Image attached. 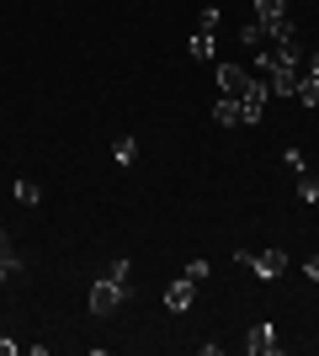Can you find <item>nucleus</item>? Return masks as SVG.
Segmentation results:
<instances>
[{
    "mask_svg": "<svg viewBox=\"0 0 319 356\" xmlns=\"http://www.w3.org/2000/svg\"><path fill=\"white\" fill-rule=\"evenodd\" d=\"M16 202H22V208H38V202H43V186H38V181H16Z\"/></svg>",
    "mask_w": 319,
    "mask_h": 356,
    "instance_id": "12",
    "label": "nucleus"
},
{
    "mask_svg": "<svg viewBox=\"0 0 319 356\" xmlns=\"http://www.w3.org/2000/svg\"><path fill=\"white\" fill-rule=\"evenodd\" d=\"M106 282H117V287H128V277H133V266H128V255H117V261H112V266L101 271Z\"/></svg>",
    "mask_w": 319,
    "mask_h": 356,
    "instance_id": "13",
    "label": "nucleus"
},
{
    "mask_svg": "<svg viewBox=\"0 0 319 356\" xmlns=\"http://www.w3.org/2000/svg\"><path fill=\"white\" fill-rule=\"evenodd\" d=\"M266 96H272V90H266V80H256V74H250V86L240 90V122H261V118H266Z\"/></svg>",
    "mask_w": 319,
    "mask_h": 356,
    "instance_id": "2",
    "label": "nucleus"
},
{
    "mask_svg": "<svg viewBox=\"0 0 319 356\" xmlns=\"http://www.w3.org/2000/svg\"><path fill=\"white\" fill-rule=\"evenodd\" d=\"M213 122H224V128H240V96H218V102H213Z\"/></svg>",
    "mask_w": 319,
    "mask_h": 356,
    "instance_id": "7",
    "label": "nucleus"
},
{
    "mask_svg": "<svg viewBox=\"0 0 319 356\" xmlns=\"http://www.w3.org/2000/svg\"><path fill=\"white\" fill-rule=\"evenodd\" d=\"M282 160H288V170L298 176V170H304V149H293V144H288V154H282Z\"/></svg>",
    "mask_w": 319,
    "mask_h": 356,
    "instance_id": "19",
    "label": "nucleus"
},
{
    "mask_svg": "<svg viewBox=\"0 0 319 356\" xmlns=\"http://www.w3.org/2000/svg\"><path fill=\"white\" fill-rule=\"evenodd\" d=\"M240 43L245 48H266V27H261V22H245V27H240Z\"/></svg>",
    "mask_w": 319,
    "mask_h": 356,
    "instance_id": "14",
    "label": "nucleus"
},
{
    "mask_svg": "<svg viewBox=\"0 0 319 356\" xmlns=\"http://www.w3.org/2000/svg\"><path fill=\"white\" fill-rule=\"evenodd\" d=\"M304 271H309V282H319V255H309V266H304Z\"/></svg>",
    "mask_w": 319,
    "mask_h": 356,
    "instance_id": "21",
    "label": "nucleus"
},
{
    "mask_svg": "<svg viewBox=\"0 0 319 356\" xmlns=\"http://www.w3.org/2000/svg\"><path fill=\"white\" fill-rule=\"evenodd\" d=\"M192 298H197V282L176 277V282L165 287V309H170V314H186V309H192Z\"/></svg>",
    "mask_w": 319,
    "mask_h": 356,
    "instance_id": "5",
    "label": "nucleus"
},
{
    "mask_svg": "<svg viewBox=\"0 0 319 356\" xmlns=\"http://www.w3.org/2000/svg\"><path fill=\"white\" fill-rule=\"evenodd\" d=\"M181 277H186V282H208V277H213V266H208V261H202V255H197V261H186V271H181Z\"/></svg>",
    "mask_w": 319,
    "mask_h": 356,
    "instance_id": "16",
    "label": "nucleus"
},
{
    "mask_svg": "<svg viewBox=\"0 0 319 356\" xmlns=\"http://www.w3.org/2000/svg\"><path fill=\"white\" fill-rule=\"evenodd\" d=\"M0 255H11V234L6 229H0Z\"/></svg>",
    "mask_w": 319,
    "mask_h": 356,
    "instance_id": "22",
    "label": "nucleus"
},
{
    "mask_svg": "<svg viewBox=\"0 0 319 356\" xmlns=\"http://www.w3.org/2000/svg\"><path fill=\"white\" fill-rule=\"evenodd\" d=\"M240 266H250L261 282H277V277L288 271V255L282 250H261V255H240Z\"/></svg>",
    "mask_w": 319,
    "mask_h": 356,
    "instance_id": "3",
    "label": "nucleus"
},
{
    "mask_svg": "<svg viewBox=\"0 0 319 356\" xmlns=\"http://www.w3.org/2000/svg\"><path fill=\"white\" fill-rule=\"evenodd\" d=\"M245 86H250L245 64H218V96H240Z\"/></svg>",
    "mask_w": 319,
    "mask_h": 356,
    "instance_id": "6",
    "label": "nucleus"
},
{
    "mask_svg": "<svg viewBox=\"0 0 319 356\" xmlns=\"http://www.w3.org/2000/svg\"><path fill=\"white\" fill-rule=\"evenodd\" d=\"M122 303H128V287L106 282V277H101V282L91 287V314H96V319H106V314H117Z\"/></svg>",
    "mask_w": 319,
    "mask_h": 356,
    "instance_id": "1",
    "label": "nucleus"
},
{
    "mask_svg": "<svg viewBox=\"0 0 319 356\" xmlns=\"http://www.w3.org/2000/svg\"><path fill=\"white\" fill-rule=\"evenodd\" d=\"M197 32H208V38L218 32V6H202V22H197Z\"/></svg>",
    "mask_w": 319,
    "mask_h": 356,
    "instance_id": "17",
    "label": "nucleus"
},
{
    "mask_svg": "<svg viewBox=\"0 0 319 356\" xmlns=\"http://www.w3.org/2000/svg\"><path fill=\"white\" fill-rule=\"evenodd\" d=\"M186 54H192V59H213V54H218V43H213V38H208V32H197V38H192V43H186Z\"/></svg>",
    "mask_w": 319,
    "mask_h": 356,
    "instance_id": "11",
    "label": "nucleus"
},
{
    "mask_svg": "<svg viewBox=\"0 0 319 356\" xmlns=\"http://www.w3.org/2000/svg\"><path fill=\"white\" fill-rule=\"evenodd\" d=\"M293 102H298V106H319V80H314V74H298V90H293Z\"/></svg>",
    "mask_w": 319,
    "mask_h": 356,
    "instance_id": "9",
    "label": "nucleus"
},
{
    "mask_svg": "<svg viewBox=\"0 0 319 356\" xmlns=\"http://www.w3.org/2000/svg\"><path fill=\"white\" fill-rule=\"evenodd\" d=\"M304 74H314V80H319V54H314V59H309V70Z\"/></svg>",
    "mask_w": 319,
    "mask_h": 356,
    "instance_id": "23",
    "label": "nucleus"
},
{
    "mask_svg": "<svg viewBox=\"0 0 319 356\" xmlns=\"http://www.w3.org/2000/svg\"><path fill=\"white\" fill-rule=\"evenodd\" d=\"M112 160H117V165H133V160H138V138H133V134H122L117 144H112Z\"/></svg>",
    "mask_w": 319,
    "mask_h": 356,
    "instance_id": "10",
    "label": "nucleus"
},
{
    "mask_svg": "<svg viewBox=\"0 0 319 356\" xmlns=\"http://www.w3.org/2000/svg\"><path fill=\"white\" fill-rule=\"evenodd\" d=\"M16 271H22V255H0V282H11Z\"/></svg>",
    "mask_w": 319,
    "mask_h": 356,
    "instance_id": "18",
    "label": "nucleus"
},
{
    "mask_svg": "<svg viewBox=\"0 0 319 356\" xmlns=\"http://www.w3.org/2000/svg\"><path fill=\"white\" fill-rule=\"evenodd\" d=\"M16 351H22V346H16V341H6V335H0V356H16Z\"/></svg>",
    "mask_w": 319,
    "mask_h": 356,
    "instance_id": "20",
    "label": "nucleus"
},
{
    "mask_svg": "<svg viewBox=\"0 0 319 356\" xmlns=\"http://www.w3.org/2000/svg\"><path fill=\"white\" fill-rule=\"evenodd\" d=\"M288 16V0H256V22L261 27H272V22H282Z\"/></svg>",
    "mask_w": 319,
    "mask_h": 356,
    "instance_id": "8",
    "label": "nucleus"
},
{
    "mask_svg": "<svg viewBox=\"0 0 319 356\" xmlns=\"http://www.w3.org/2000/svg\"><path fill=\"white\" fill-rule=\"evenodd\" d=\"M298 197H304V202H319V176L314 170H298Z\"/></svg>",
    "mask_w": 319,
    "mask_h": 356,
    "instance_id": "15",
    "label": "nucleus"
},
{
    "mask_svg": "<svg viewBox=\"0 0 319 356\" xmlns=\"http://www.w3.org/2000/svg\"><path fill=\"white\" fill-rule=\"evenodd\" d=\"M245 351H250V356H277V351H282V341H277V330H272V325H250V335H245Z\"/></svg>",
    "mask_w": 319,
    "mask_h": 356,
    "instance_id": "4",
    "label": "nucleus"
}]
</instances>
